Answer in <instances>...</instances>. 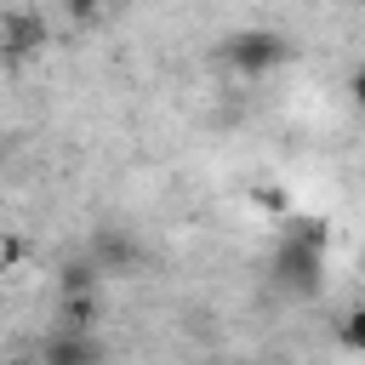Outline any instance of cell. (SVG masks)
<instances>
[{"mask_svg": "<svg viewBox=\"0 0 365 365\" xmlns=\"http://www.w3.org/2000/svg\"><path fill=\"white\" fill-rule=\"evenodd\" d=\"M108 359V348L97 342V331H51L46 342H40V365H103Z\"/></svg>", "mask_w": 365, "mask_h": 365, "instance_id": "4", "label": "cell"}, {"mask_svg": "<svg viewBox=\"0 0 365 365\" xmlns=\"http://www.w3.org/2000/svg\"><path fill=\"white\" fill-rule=\"evenodd\" d=\"M63 11H68L74 23H91V17L103 11V0H63Z\"/></svg>", "mask_w": 365, "mask_h": 365, "instance_id": "10", "label": "cell"}, {"mask_svg": "<svg viewBox=\"0 0 365 365\" xmlns=\"http://www.w3.org/2000/svg\"><path fill=\"white\" fill-rule=\"evenodd\" d=\"M222 63L234 74H245V80H262V74H274V68L291 63V40L274 34V29H234L222 40Z\"/></svg>", "mask_w": 365, "mask_h": 365, "instance_id": "2", "label": "cell"}, {"mask_svg": "<svg viewBox=\"0 0 365 365\" xmlns=\"http://www.w3.org/2000/svg\"><path fill=\"white\" fill-rule=\"evenodd\" d=\"M46 51V23L34 11H6L0 17V63H29Z\"/></svg>", "mask_w": 365, "mask_h": 365, "instance_id": "3", "label": "cell"}, {"mask_svg": "<svg viewBox=\"0 0 365 365\" xmlns=\"http://www.w3.org/2000/svg\"><path fill=\"white\" fill-rule=\"evenodd\" d=\"M137 257L143 251L125 228H91V240H86V262L97 274H125V268H137Z\"/></svg>", "mask_w": 365, "mask_h": 365, "instance_id": "5", "label": "cell"}, {"mask_svg": "<svg viewBox=\"0 0 365 365\" xmlns=\"http://www.w3.org/2000/svg\"><path fill=\"white\" fill-rule=\"evenodd\" d=\"M97 314H103L97 291H63V302H57V325L63 331H97Z\"/></svg>", "mask_w": 365, "mask_h": 365, "instance_id": "6", "label": "cell"}, {"mask_svg": "<svg viewBox=\"0 0 365 365\" xmlns=\"http://www.w3.org/2000/svg\"><path fill=\"white\" fill-rule=\"evenodd\" d=\"M11 262H23V240H0V268H11Z\"/></svg>", "mask_w": 365, "mask_h": 365, "instance_id": "11", "label": "cell"}, {"mask_svg": "<svg viewBox=\"0 0 365 365\" xmlns=\"http://www.w3.org/2000/svg\"><path fill=\"white\" fill-rule=\"evenodd\" d=\"M97 279H103V274H97L86 257H68V262L57 268V285H63V291H97Z\"/></svg>", "mask_w": 365, "mask_h": 365, "instance_id": "7", "label": "cell"}, {"mask_svg": "<svg viewBox=\"0 0 365 365\" xmlns=\"http://www.w3.org/2000/svg\"><path fill=\"white\" fill-rule=\"evenodd\" d=\"M336 336H342V348H348V354H359V342H365V331H359V308H348V314H342Z\"/></svg>", "mask_w": 365, "mask_h": 365, "instance_id": "9", "label": "cell"}, {"mask_svg": "<svg viewBox=\"0 0 365 365\" xmlns=\"http://www.w3.org/2000/svg\"><path fill=\"white\" fill-rule=\"evenodd\" d=\"M251 205H257L262 217H285V211H291V200H285V188H251Z\"/></svg>", "mask_w": 365, "mask_h": 365, "instance_id": "8", "label": "cell"}, {"mask_svg": "<svg viewBox=\"0 0 365 365\" xmlns=\"http://www.w3.org/2000/svg\"><path fill=\"white\" fill-rule=\"evenodd\" d=\"M268 279H274L285 297H319V285H325V245H314V240L279 228V240H274V262H268Z\"/></svg>", "mask_w": 365, "mask_h": 365, "instance_id": "1", "label": "cell"}]
</instances>
